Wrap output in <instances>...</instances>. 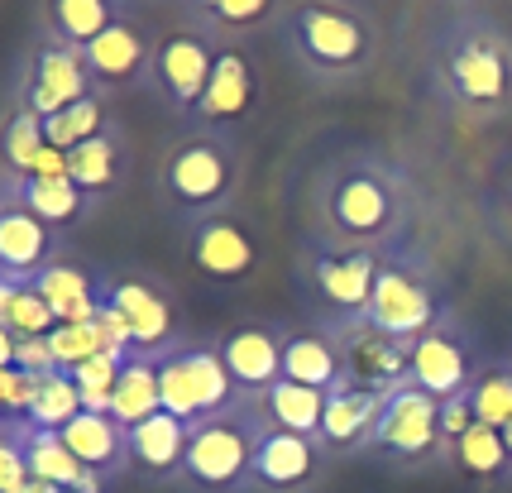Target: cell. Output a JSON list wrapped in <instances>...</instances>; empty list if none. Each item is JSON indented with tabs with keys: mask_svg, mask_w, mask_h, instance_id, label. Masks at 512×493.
I'll return each instance as SVG.
<instances>
[{
	"mask_svg": "<svg viewBox=\"0 0 512 493\" xmlns=\"http://www.w3.org/2000/svg\"><path fill=\"white\" fill-rule=\"evenodd\" d=\"M431 96L465 115L512 106V34L484 10H446L426 58Z\"/></svg>",
	"mask_w": 512,
	"mask_h": 493,
	"instance_id": "1",
	"label": "cell"
},
{
	"mask_svg": "<svg viewBox=\"0 0 512 493\" xmlns=\"http://www.w3.org/2000/svg\"><path fill=\"white\" fill-rule=\"evenodd\" d=\"M316 216L326 225V245L383 249L402 230L407 192L388 163H335L316 187Z\"/></svg>",
	"mask_w": 512,
	"mask_h": 493,
	"instance_id": "2",
	"label": "cell"
},
{
	"mask_svg": "<svg viewBox=\"0 0 512 493\" xmlns=\"http://www.w3.org/2000/svg\"><path fill=\"white\" fill-rule=\"evenodd\" d=\"M273 34L283 39L288 58L297 68L326 82H355L359 72H369L374 53H379V34L359 5L345 0H302V5H283Z\"/></svg>",
	"mask_w": 512,
	"mask_h": 493,
	"instance_id": "3",
	"label": "cell"
},
{
	"mask_svg": "<svg viewBox=\"0 0 512 493\" xmlns=\"http://www.w3.org/2000/svg\"><path fill=\"white\" fill-rule=\"evenodd\" d=\"M240 178H245L240 139L192 130L178 144H168V154L158 163V202L173 221L201 225L211 216H230Z\"/></svg>",
	"mask_w": 512,
	"mask_h": 493,
	"instance_id": "4",
	"label": "cell"
},
{
	"mask_svg": "<svg viewBox=\"0 0 512 493\" xmlns=\"http://www.w3.org/2000/svg\"><path fill=\"white\" fill-rule=\"evenodd\" d=\"M450 316L446 297L441 288L431 283V273L412 259V254H398L388 249L383 254V269H379V283L369 292V307L359 316L364 331H374L379 340H393V345H412L422 340L431 326H441Z\"/></svg>",
	"mask_w": 512,
	"mask_h": 493,
	"instance_id": "5",
	"label": "cell"
},
{
	"mask_svg": "<svg viewBox=\"0 0 512 493\" xmlns=\"http://www.w3.org/2000/svg\"><path fill=\"white\" fill-rule=\"evenodd\" d=\"M259 431H264V417L254 403L211 417V422H197L187 436L178 484L192 493H249V465H254Z\"/></svg>",
	"mask_w": 512,
	"mask_h": 493,
	"instance_id": "6",
	"label": "cell"
},
{
	"mask_svg": "<svg viewBox=\"0 0 512 493\" xmlns=\"http://www.w3.org/2000/svg\"><path fill=\"white\" fill-rule=\"evenodd\" d=\"M158 403H163L168 417L197 426V422H211V417H225V412L245 407L249 398L235 388L216 340L211 345H187L182 340L178 350L158 355Z\"/></svg>",
	"mask_w": 512,
	"mask_h": 493,
	"instance_id": "7",
	"label": "cell"
},
{
	"mask_svg": "<svg viewBox=\"0 0 512 493\" xmlns=\"http://www.w3.org/2000/svg\"><path fill=\"white\" fill-rule=\"evenodd\" d=\"M364 455H374L393 470H431V465L450 460L446 436H441V403L426 398L412 383L393 388V398L379 417V431H374Z\"/></svg>",
	"mask_w": 512,
	"mask_h": 493,
	"instance_id": "8",
	"label": "cell"
},
{
	"mask_svg": "<svg viewBox=\"0 0 512 493\" xmlns=\"http://www.w3.org/2000/svg\"><path fill=\"white\" fill-rule=\"evenodd\" d=\"M101 307H111L130 331L134 355H168L182 345V321L173 292L144 273H101Z\"/></svg>",
	"mask_w": 512,
	"mask_h": 493,
	"instance_id": "9",
	"label": "cell"
},
{
	"mask_svg": "<svg viewBox=\"0 0 512 493\" xmlns=\"http://www.w3.org/2000/svg\"><path fill=\"white\" fill-rule=\"evenodd\" d=\"M383 254L388 249H345V245H312L302 259V273L312 283L316 302L331 307L326 326H359L369 307V292L379 283Z\"/></svg>",
	"mask_w": 512,
	"mask_h": 493,
	"instance_id": "10",
	"label": "cell"
},
{
	"mask_svg": "<svg viewBox=\"0 0 512 493\" xmlns=\"http://www.w3.org/2000/svg\"><path fill=\"white\" fill-rule=\"evenodd\" d=\"M331 450L321 436H297L283 426H268L254 441V465H249V493H307L331 470Z\"/></svg>",
	"mask_w": 512,
	"mask_h": 493,
	"instance_id": "11",
	"label": "cell"
},
{
	"mask_svg": "<svg viewBox=\"0 0 512 493\" xmlns=\"http://www.w3.org/2000/svg\"><path fill=\"white\" fill-rule=\"evenodd\" d=\"M479 369H484V364L474 359V340H469V331L460 326L455 312H450L441 326H431L422 340L407 345V383L422 388L426 398H436V403L460 398Z\"/></svg>",
	"mask_w": 512,
	"mask_h": 493,
	"instance_id": "12",
	"label": "cell"
},
{
	"mask_svg": "<svg viewBox=\"0 0 512 493\" xmlns=\"http://www.w3.org/2000/svg\"><path fill=\"white\" fill-rule=\"evenodd\" d=\"M259 96H264V82H259V68H254L249 44H221L216 48L211 82H206V96H201V106L192 120H197V130L235 139V130L259 111Z\"/></svg>",
	"mask_w": 512,
	"mask_h": 493,
	"instance_id": "13",
	"label": "cell"
},
{
	"mask_svg": "<svg viewBox=\"0 0 512 493\" xmlns=\"http://www.w3.org/2000/svg\"><path fill=\"white\" fill-rule=\"evenodd\" d=\"M182 249H187V264L197 269V278L216 283V288L249 283L259 273V259H264L254 230L240 216H211V221H201V225H187Z\"/></svg>",
	"mask_w": 512,
	"mask_h": 493,
	"instance_id": "14",
	"label": "cell"
},
{
	"mask_svg": "<svg viewBox=\"0 0 512 493\" xmlns=\"http://www.w3.org/2000/svg\"><path fill=\"white\" fill-rule=\"evenodd\" d=\"M211 68H216V44L201 39L197 29H173L154 48L149 87L178 115H197L201 96H206V82H211Z\"/></svg>",
	"mask_w": 512,
	"mask_h": 493,
	"instance_id": "15",
	"label": "cell"
},
{
	"mask_svg": "<svg viewBox=\"0 0 512 493\" xmlns=\"http://www.w3.org/2000/svg\"><path fill=\"white\" fill-rule=\"evenodd\" d=\"M91 91H101V87L91 82L87 58L77 48L48 44L44 39V44L34 48V58H29V77H24V87H20V111L48 120V115L67 111L72 101H82Z\"/></svg>",
	"mask_w": 512,
	"mask_h": 493,
	"instance_id": "16",
	"label": "cell"
},
{
	"mask_svg": "<svg viewBox=\"0 0 512 493\" xmlns=\"http://www.w3.org/2000/svg\"><path fill=\"white\" fill-rule=\"evenodd\" d=\"M283 340H288V331L273 326V321H245V326H235L216 340L230 379L249 403H259L268 388L283 379Z\"/></svg>",
	"mask_w": 512,
	"mask_h": 493,
	"instance_id": "17",
	"label": "cell"
},
{
	"mask_svg": "<svg viewBox=\"0 0 512 493\" xmlns=\"http://www.w3.org/2000/svg\"><path fill=\"white\" fill-rule=\"evenodd\" d=\"M154 48H158V39H149V29L125 10L96 44L82 48V58H87L91 82L111 96V91H125V87H134V82L149 77V68H154Z\"/></svg>",
	"mask_w": 512,
	"mask_h": 493,
	"instance_id": "18",
	"label": "cell"
},
{
	"mask_svg": "<svg viewBox=\"0 0 512 493\" xmlns=\"http://www.w3.org/2000/svg\"><path fill=\"white\" fill-rule=\"evenodd\" d=\"M388 398H393V388H369V383H345V388L326 393V417H321L326 450L331 455H364L374 431H379Z\"/></svg>",
	"mask_w": 512,
	"mask_h": 493,
	"instance_id": "19",
	"label": "cell"
},
{
	"mask_svg": "<svg viewBox=\"0 0 512 493\" xmlns=\"http://www.w3.org/2000/svg\"><path fill=\"white\" fill-rule=\"evenodd\" d=\"M283 383L335 393V388H345L355 379H350V359H345L335 336H326V331H288V340H283Z\"/></svg>",
	"mask_w": 512,
	"mask_h": 493,
	"instance_id": "20",
	"label": "cell"
},
{
	"mask_svg": "<svg viewBox=\"0 0 512 493\" xmlns=\"http://www.w3.org/2000/svg\"><path fill=\"white\" fill-rule=\"evenodd\" d=\"M125 173H130V139H125L120 125L101 130L96 139L77 144V149L67 154V178L87 192L91 206L115 197V192L125 187Z\"/></svg>",
	"mask_w": 512,
	"mask_h": 493,
	"instance_id": "21",
	"label": "cell"
},
{
	"mask_svg": "<svg viewBox=\"0 0 512 493\" xmlns=\"http://www.w3.org/2000/svg\"><path fill=\"white\" fill-rule=\"evenodd\" d=\"M53 264V230L20 202L0 206V273L5 278H39Z\"/></svg>",
	"mask_w": 512,
	"mask_h": 493,
	"instance_id": "22",
	"label": "cell"
},
{
	"mask_svg": "<svg viewBox=\"0 0 512 493\" xmlns=\"http://www.w3.org/2000/svg\"><path fill=\"white\" fill-rule=\"evenodd\" d=\"M58 436H63V446L72 450L87 470L106 474L111 484L130 470V431L115 422L111 412H82V417H72Z\"/></svg>",
	"mask_w": 512,
	"mask_h": 493,
	"instance_id": "23",
	"label": "cell"
},
{
	"mask_svg": "<svg viewBox=\"0 0 512 493\" xmlns=\"http://www.w3.org/2000/svg\"><path fill=\"white\" fill-rule=\"evenodd\" d=\"M29 283L48 302V312L58 316V326H87L101 316V278L87 273L82 264H72V259H53Z\"/></svg>",
	"mask_w": 512,
	"mask_h": 493,
	"instance_id": "24",
	"label": "cell"
},
{
	"mask_svg": "<svg viewBox=\"0 0 512 493\" xmlns=\"http://www.w3.org/2000/svg\"><path fill=\"white\" fill-rule=\"evenodd\" d=\"M278 10L273 0H206V5H182V20L187 29H197L201 39L211 44H245L254 29H273L278 24Z\"/></svg>",
	"mask_w": 512,
	"mask_h": 493,
	"instance_id": "25",
	"label": "cell"
},
{
	"mask_svg": "<svg viewBox=\"0 0 512 493\" xmlns=\"http://www.w3.org/2000/svg\"><path fill=\"white\" fill-rule=\"evenodd\" d=\"M187 436H192V426L178 422V417H168V412L130 426V470H139L144 479H158V484L182 479Z\"/></svg>",
	"mask_w": 512,
	"mask_h": 493,
	"instance_id": "26",
	"label": "cell"
},
{
	"mask_svg": "<svg viewBox=\"0 0 512 493\" xmlns=\"http://www.w3.org/2000/svg\"><path fill=\"white\" fill-rule=\"evenodd\" d=\"M10 202H20L24 211H34L53 235L67 230V225H77L91 211L87 192L67 178V173L63 178H20V182H10Z\"/></svg>",
	"mask_w": 512,
	"mask_h": 493,
	"instance_id": "27",
	"label": "cell"
},
{
	"mask_svg": "<svg viewBox=\"0 0 512 493\" xmlns=\"http://www.w3.org/2000/svg\"><path fill=\"white\" fill-rule=\"evenodd\" d=\"M125 15V5H111V0H53L44 5V29H48V44H63V48H82L96 44L115 20Z\"/></svg>",
	"mask_w": 512,
	"mask_h": 493,
	"instance_id": "28",
	"label": "cell"
},
{
	"mask_svg": "<svg viewBox=\"0 0 512 493\" xmlns=\"http://www.w3.org/2000/svg\"><path fill=\"white\" fill-rule=\"evenodd\" d=\"M450 465L474 479L479 489H503L512 484V455H508V441H503V431H493V426H469L465 436L450 446Z\"/></svg>",
	"mask_w": 512,
	"mask_h": 493,
	"instance_id": "29",
	"label": "cell"
},
{
	"mask_svg": "<svg viewBox=\"0 0 512 493\" xmlns=\"http://www.w3.org/2000/svg\"><path fill=\"white\" fill-rule=\"evenodd\" d=\"M15 436H20V450H24V465H29V479H39L48 489H82V479H87V465L63 446V436L58 431H34V426H15Z\"/></svg>",
	"mask_w": 512,
	"mask_h": 493,
	"instance_id": "30",
	"label": "cell"
},
{
	"mask_svg": "<svg viewBox=\"0 0 512 493\" xmlns=\"http://www.w3.org/2000/svg\"><path fill=\"white\" fill-rule=\"evenodd\" d=\"M163 403H158V359L149 355H130L125 369H120V383H115V398H111V417L125 431L139 422L158 417Z\"/></svg>",
	"mask_w": 512,
	"mask_h": 493,
	"instance_id": "31",
	"label": "cell"
},
{
	"mask_svg": "<svg viewBox=\"0 0 512 493\" xmlns=\"http://www.w3.org/2000/svg\"><path fill=\"white\" fill-rule=\"evenodd\" d=\"M254 407H259V417H264L268 426H283V431H297V436H321L326 393H316V388H297V383L278 379Z\"/></svg>",
	"mask_w": 512,
	"mask_h": 493,
	"instance_id": "32",
	"label": "cell"
},
{
	"mask_svg": "<svg viewBox=\"0 0 512 493\" xmlns=\"http://www.w3.org/2000/svg\"><path fill=\"white\" fill-rule=\"evenodd\" d=\"M115 120L111 111H106V91H91V96H82V101H72L67 111L48 115L44 120V139L58 149V154H72L77 144H87V139H96L101 130H111Z\"/></svg>",
	"mask_w": 512,
	"mask_h": 493,
	"instance_id": "33",
	"label": "cell"
},
{
	"mask_svg": "<svg viewBox=\"0 0 512 493\" xmlns=\"http://www.w3.org/2000/svg\"><path fill=\"white\" fill-rule=\"evenodd\" d=\"M87 407H82V393H77V383L67 369H53V374H39L34 379V398H29V417L24 426H34V431H63L72 417H82Z\"/></svg>",
	"mask_w": 512,
	"mask_h": 493,
	"instance_id": "34",
	"label": "cell"
},
{
	"mask_svg": "<svg viewBox=\"0 0 512 493\" xmlns=\"http://www.w3.org/2000/svg\"><path fill=\"white\" fill-rule=\"evenodd\" d=\"M469 412L479 426H493V431H508L512 426V359H498V364H484L474 383L465 388Z\"/></svg>",
	"mask_w": 512,
	"mask_h": 493,
	"instance_id": "35",
	"label": "cell"
},
{
	"mask_svg": "<svg viewBox=\"0 0 512 493\" xmlns=\"http://www.w3.org/2000/svg\"><path fill=\"white\" fill-rule=\"evenodd\" d=\"M44 149H48L44 120L15 106V115H10V120H5V130H0V163H5V178L10 182L29 178Z\"/></svg>",
	"mask_w": 512,
	"mask_h": 493,
	"instance_id": "36",
	"label": "cell"
},
{
	"mask_svg": "<svg viewBox=\"0 0 512 493\" xmlns=\"http://www.w3.org/2000/svg\"><path fill=\"white\" fill-rule=\"evenodd\" d=\"M0 326L15 340H48L53 326H58V316L48 312V302L34 292V283H20L15 297H10V307H5V316H0Z\"/></svg>",
	"mask_w": 512,
	"mask_h": 493,
	"instance_id": "37",
	"label": "cell"
},
{
	"mask_svg": "<svg viewBox=\"0 0 512 493\" xmlns=\"http://www.w3.org/2000/svg\"><path fill=\"white\" fill-rule=\"evenodd\" d=\"M125 359L130 355H96V359H87V364H77V369H67L87 412H111V398H115V383H120Z\"/></svg>",
	"mask_w": 512,
	"mask_h": 493,
	"instance_id": "38",
	"label": "cell"
},
{
	"mask_svg": "<svg viewBox=\"0 0 512 493\" xmlns=\"http://www.w3.org/2000/svg\"><path fill=\"white\" fill-rule=\"evenodd\" d=\"M48 350H53V364H58V369H77V364H87V359H96V355H111L96 321H87V326H53Z\"/></svg>",
	"mask_w": 512,
	"mask_h": 493,
	"instance_id": "39",
	"label": "cell"
},
{
	"mask_svg": "<svg viewBox=\"0 0 512 493\" xmlns=\"http://www.w3.org/2000/svg\"><path fill=\"white\" fill-rule=\"evenodd\" d=\"M469 426H474V412H469L465 393H460V398H450V403H441V436H446V450L465 436Z\"/></svg>",
	"mask_w": 512,
	"mask_h": 493,
	"instance_id": "40",
	"label": "cell"
},
{
	"mask_svg": "<svg viewBox=\"0 0 512 493\" xmlns=\"http://www.w3.org/2000/svg\"><path fill=\"white\" fill-rule=\"evenodd\" d=\"M15 350H20V340L0 326V369H15Z\"/></svg>",
	"mask_w": 512,
	"mask_h": 493,
	"instance_id": "41",
	"label": "cell"
},
{
	"mask_svg": "<svg viewBox=\"0 0 512 493\" xmlns=\"http://www.w3.org/2000/svg\"><path fill=\"white\" fill-rule=\"evenodd\" d=\"M10 202V178H0V206Z\"/></svg>",
	"mask_w": 512,
	"mask_h": 493,
	"instance_id": "42",
	"label": "cell"
},
{
	"mask_svg": "<svg viewBox=\"0 0 512 493\" xmlns=\"http://www.w3.org/2000/svg\"><path fill=\"white\" fill-rule=\"evenodd\" d=\"M503 441H508V455H512V426H508V431H503Z\"/></svg>",
	"mask_w": 512,
	"mask_h": 493,
	"instance_id": "43",
	"label": "cell"
},
{
	"mask_svg": "<svg viewBox=\"0 0 512 493\" xmlns=\"http://www.w3.org/2000/svg\"><path fill=\"white\" fill-rule=\"evenodd\" d=\"M53 493H72V489H53Z\"/></svg>",
	"mask_w": 512,
	"mask_h": 493,
	"instance_id": "44",
	"label": "cell"
},
{
	"mask_svg": "<svg viewBox=\"0 0 512 493\" xmlns=\"http://www.w3.org/2000/svg\"><path fill=\"white\" fill-rule=\"evenodd\" d=\"M0 278H5V273H0Z\"/></svg>",
	"mask_w": 512,
	"mask_h": 493,
	"instance_id": "45",
	"label": "cell"
}]
</instances>
